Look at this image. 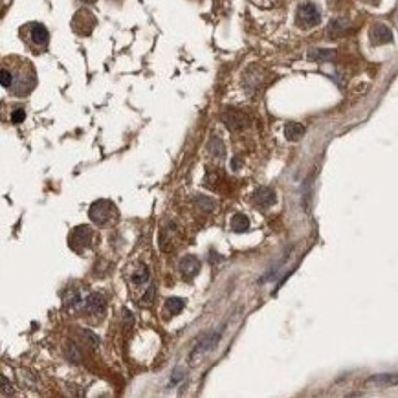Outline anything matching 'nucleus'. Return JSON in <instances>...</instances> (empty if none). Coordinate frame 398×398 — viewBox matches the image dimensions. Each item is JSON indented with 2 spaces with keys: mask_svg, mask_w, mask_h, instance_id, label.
I'll return each mask as SVG.
<instances>
[{
  "mask_svg": "<svg viewBox=\"0 0 398 398\" xmlns=\"http://www.w3.org/2000/svg\"><path fill=\"white\" fill-rule=\"evenodd\" d=\"M15 66H9L11 74H13V85H11V94H15L17 97L28 95L31 90L35 88L37 77H35V70L33 66L26 61V59H19L13 57Z\"/></svg>",
  "mask_w": 398,
  "mask_h": 398,
  "instance_id": "f257e3e1",
  "label": "nucleus"
},
{
  "mask_svg": "<svg viewBox=\"0 0 398 398\" xmlns=\"http://www.w3.org/2000/svg\"><path fill=\"white\" fill-rule=\"evenodd\" d=\"M21 37H22V41L26 42L35 54L44 52L48 46V42H50V33H48L46 26L41 24V22H30L26 26H22Z\"/></svg>",
  "mask_w": 398,
  "mask_h": 398,
  "instance_id": "f03ea898",
  "label": "nucleus"
},
{
  "mask_svg": "<svg viewBox=\"0 0 398 398\" xmlns=\"http://www.w3.org/2000/svg\"><path fill=\"white\" fill-rule=\"evenodd\" d=\"M114 213H116L114 204L108 202V200H97V202L90 206V211H88L90 220L95 222L97 226H105L107 222H110Z\"/></svg>",
  "mask_w": 398,
  "mask_h": 398,
  "instance_id": "7ed1b4c3",
  "label": "nucleus"
},
{
  "mask_svg": "<svg viewBox=\"0 0 398 398\" xmlns=\"http://www.w3.org/2000/svg\"><path fill=\"white\" fill-rule=\"evenodd\" d=\"M319 21H321V13H319V9H317L316 4L305 2V4H301V6L297 7V13H296L297 26L314 28L316 24H319Z\"/></svg>",
  "mask_w": 398,
  "mask_h": 398,
  "instance_id": "20e7f679",
  "label": "nucleus"
},
{
  "mask_svg": "<svg viewBox=\"0 0 398 398\" xmlns=\"http://www.w3.org/2000/svg\"><path fill=\"white\" fill-rule=\"evenodd\" d=\"M90 243H92V230H90V226H79L70 235V246L75 251L87 250Z\"/></svg>",
  "mask_w": 398,
  "mask_h": 398,
  "instance_id": "39448f33",
  "label": "nucleus"
},
{
  "mask_svg": "<svg viewBox=\"0 0 398 398\" xmlns=\"http://www.w3.org/2000/svg\"><path fill=\"white\" fill-rule=\"evenodd\" d=\"M72 26H74V30L79 35H90L95 26V17L90 13V11H85V9H83V11H77L74 17Z\"/></svg>",
  "mask_w": 398,
  "mask_h": 398,
  "instance_id": "423d86ee",
  "label": "nucleus"
},
{
  "mask_svg": "<svg viewBox=\"0 0 398 398\" xmlns=\"http://www.w3.org/2000/svg\"><path fill=\"white\" fill-rule=\"evenodd\" d=\"M178 268H180V272H182L184 279L191 281V279H195L196 274L200 272V261H198L196 257H193V255H187V257H184L182 261H180Z\"/></svg>",
  "mask_w": 398,
  "mask_h": 398,
  "instance_id": "0eeeda50",
  "label": "nucleus"
},
{
  "mask_svg": "<svg viewBox=\"0 0 398 398\" xmlns=\"http://www.w3.org/2000/svg\"><path fill=\"white\" fill-rule=\"evenodd\" d=\"M276 191L270 187H261L257 189V193L253 195V200H255V206L261 208V210H268L270 206L276 204Z\"/></svg>",
  "mask_w": 398,
  "mask_h": 398,
  "instance_id": "6e6552de",
  "label": "nucleus"
},
{
  "mask_svg": "<svg viewBox=\"0 0 398 398\" xmlns=\"http://www.w3.org/2000/svg\"><path fill=\"white\" fill-rule=\"evenodd\" d=\"M220 336H222V332L216 331V332H210V334H206V336L198 341V345L195 347V351H193V354H191V358H195L196 354H204V352L211 351L213 347L216 345V341L220 339Z\"/></svg>",
  "mask_w": 398,
  "mask_h": 398,
  "instance_id": "1a4fd4ad",
  "label": "nucleus"
},
{
  "mask_svg": "<svg viewBox=\"0 0 398 398\" xmlns=\"http://www.w3.org/2000/svg\"><path fill=\"white\" fill-rule=\"evenodd\" d=\"M222 123L230 130H239V128H243L246 125V116L243 112H239V110H226L222 114Z\"/></svg>",
  "mask_w": 398,
  "mask_h": 398,
  "instance_id": "9d476101",
  "label": "nucleus"
},
{
  "mask_svg": "<svg viewBox=\"0 0 398 398\" xmlns=\"http://www.w3.org/2000/svg\"><path fill=\"white\" fill-rule=\"evenodd\" d=\"M371 41L372 44H387V42H391L393 41L391 30L385 24H382V22H376L371 28Z\"/></svg>",
  "mask_w": 398,
  "mask_h": 398,
  "instance_id": "9b49d317",
  "label": "nucleus"
},
{
  "mask_svg": "<svg viewBox=\"0 0 398 398\" xmlns=\"http://www.w3.org/2000/svg\"><path fill=\"white\" fill-rule=\"evenodd\" d=\"M85 310L92 316H101L105 312V299L99 294H90L85 301Z\"/></svg>",
  "mask_w": 398,
  "mask_h": 398,
  "instance_id": "f8f14e48",
  "label": "nucleus"
},
{
  "mask_svg": "<svg viewBox=\"0 0 398 398\" xmlns=\"http://www.w3.org/2000/svg\"><path fill=\"white\" fill-rule=\"evenodd\" d=\"M369 384H374L378 387H389V385L398 384V374H376L367 380Z\"/></svg>",
  "mask_w": 398,
  "mask_h": 398,
  "instance_id": "ddd939ff",
  "label": "nucleus"
},
{
  "mask_svg": "<svg viewBox=\"0 0 398 398\" xmlns=\"http://www.w3.org/2000/svg\"><path fill=\"white\" fill-rule=\"evenodd\" d=\"M303 134H305L303 125H299V123H296V122L286 123V127H284V136H286V140H290V142H297V140H299Z\"/></svg>",
  "mask_w": 398,
  "mask_h": 398,
  "instance_id": "4468645a",
  "label": "nucleus"
},
{
  "mask_svg": "<svg viewBox=\"0 0 398 398\" xmlns=\"http://www.w3.org/2000/svg\"><path fill=\"white\" fill-rule=\"evenodd\" d=\"M334 57V50H323V48H317V50H310L308 52V59L316 62H325L331 61Z\"/></svg>",
  "mask_w": 398,
  "mask_h": 398,
  "instance_id": "2eb2a0df",
  "label": "nucleus"
},
{
  "mask_svg": "<svg viewBox=\"0 0 398 398\" xmlns=\"http://www.w3.org/2000/svg\"><path fill=\"white\" fill-rule=\"evenodd\" d=\"M248 228H250V220L243 213H235L231 218V230L237 231V233H243V231H248Z\"/></svg>",
  "mask_w": 398,
  "mask_h": 398,
  "instance_id": "dca6fc26",
  "label": "nucleus"
},
{
  "mask_svg": "<svg viewBox=\"0 0 398 398\" xmlns=\"http://www.w3.org/2000/svg\"><path fill=\"white\" fill-rule=\"evenodd\" d=\"M347 26H349V22L345 21V19H336V21H332L329 24V37H339L341 33L347 31Z\"/></svg>",
  "mask_w": 398,
  "mask_h": 398,
  "instance_id": "f3484780",
  "label": "nucleus"
},
{
  "mask_svg": "<svg viewBox=\"0 0 398 398\" xmlns=\"http://www.w3.org/2000/svg\"><path fill=\"white\" fill-rule=\"evenodd\" d=\"M195 204H196L198 210L206 211V213H210V211L215 210V202H213V198H208V196H202V195L195 196Z\"/></svg>",
  "mask_w": 398,
  "mask_h": 398,
  "instance_id": "a211bd4d",
  "label": "nucleus"
},
{
  "mask_svg": "<svg viewBox=\"0 0 398 398\" xmlns=\"http://www.w3.org/2000/svg\"><path fill=\"white\" fill-rule=\"evenodd\" d=\"M167 310L173 314V316H176V314H180V312L184 310V306H185V301H184L182 297H171V299H167Z\"/></svg>",
  "mask_w": 398,
  "mask_h": 398,
  "instance_id": "6ab92c4d",
  "label": "nucleus"
},
{
  "mask_svg": "<svg viewBox=\"0 0 398 398\" xmlns=\"http://www.w3.org/2000/svg\"><path fill=\"white\" fill-rule=\"evenodd\" d=\"M208 149H210L211 154H216L218 158H222V156L226 154V151H224V145H222V142H220V138H211Z\"/></svg>",
  "mask_w": 398,
  "mask_h": 398,
  "instance_id": "aec40b11",
  "label": "nucleus"
},
{
  "mask_svg": "<svg viewBox=\"0 0 398 398\" xmlns=\"http://www.w3.org/2000/svg\"><path fill=\"white\" fill-rule=\"evenodd\" d=\"M147 279H149V270L145 268V266H142L140 270H136L130 274V281H132L134 284H143Z\"/></svg>",
  "mask_w": 398,
  "mask_h": 398,
  "instance_id": "412c9836",
  "label": "nucleus"
},
{
  "mask_svg": "<svg viewBox=\"0 0 398 398\" xmlns=\"http://www.w3.org/2000/svg\"><path fill=\"white\" fill-rule=\"evenodd\" d=\"M0 79H2V87L6 88V90H9L11 88V85H13V74H11V70L4 64L2 66V72H0Z\"/></svg>",
  "mask_w": 398,
  "mask_h": 398,
  "instance_id": "4be33fe9",
  "label": "nucleus"
},
{
  "mask_svg": "<svg viewBox=\"0 0 398 398\" xmlns=\"http://www.w3.org/2000/svg\"><path fill=\"white\" fill-rule=\"evenodd\" d=\"M81 336H83V339L90 345V347H97V345H99V337L95 336L92 331H88V329H85V331L81 332Z\"/></svg>",
  "mask_w": 398,
  "mask_h": 398,
  "instance_id": "5701e85b",
  "label": "nucleus"
},
{
  "mask_svg": "<svg viewBox=\"0 0 398 398\" xmlns=\"http://www.w3.org/2000/svg\"><path fill=\"white\" fill-rule=\"evenodd\" d=\"M154 290H156V286L154 284H151V286H149V290L145 292V296L142 297V306H149V305L153 303V297H154Z\"/></svg>",
  "mask_w": 398,
  "mask_h": 398,
  "instance_id": "b1692460",
  "label": "nucleus"
},
{
  "mask_svg": "<svg viewBox=\"0 0 398 398\" xmlns=\"http://www.w3.org/2000/svg\"><path fill=\"white\" fill-rule=\"evenodd\" d=\"M24 118H26V112H24V108H15L13 114H11V122L17 125V123L24 122Z\"/></svg>",
  "mask_w": 398,
  "mask_h": 398,
  "instance_id": "393cba45",
  "label": "nucleus"
},
{
  "mask_svg": "<svg viewBox=\"0 0 398 398\" xmlns=\"http://www.w3.org/2000/svg\"><path fill=\"white\" fill-rule=\"evenodd\" d=\"M0 380H2V397H7V395H11V393H13V387H11V384H7V378L2 376Z\"/></svg>",
  "mask_w": 398,
  "mask_h": 398,
  "instance_id": "a878e982",
  "label": "nucleus"
},
{
  "mask_svg": "<svg viewBox=\"0 0 398 398\" xmlns=\"http://www.w3.org/2000/svg\"><path fill=\"white\" fill-rule=\"evenodd\" d=\"M123 319H125V325L132 327V314H130L128 310H123Z\"/></svg>",
  "mask_w": 398,
  "mask_h": 398,
  "instance_id": "bb28decb",
  "label": "nucleus"
},
{
  "mask_svg": "<svg viewBox=\"0 0 398 398\" xmlns=\"http://www.w3.org/2000/svg\"><path fill=\"white\" fill-rule=\"evenodd\" d=\"M367 2H369V4H378L380 0H367Z\"/></svg>",
  "mask_w": 398,
  "mask_h": 398,
  "instance_id": "cd10ccee",
  "label": "nucleus"
}]
</instances>
